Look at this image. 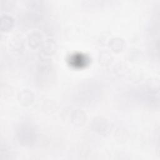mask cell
<instances>
[{"mask_svg": "<svg viewBox=\"0 0 160 160\" xmlns=\"http://www.w3.org/2000/svg\"><path fill=\"white\" fill-rule=\"evenodd\" d=\"M92 131L101 136L108 135L112 130V124L110 120L102 116L94 117L90 124Z\"/></svg>", "mask_w": 160, "mask_h": 160, "instance_id": "obj_1", "label": "cell"}, {"mask_svg": "<svg viewBox=\"0 0 160 160\" xmlns=\"http://www.w3.org/2000/svg\"><path fill=\"white\" fill-rule=\"evenodd\" d=\"M53 69V63L49 57L42 56L37 64V70L40 76H48Z\"/></svg>", "mask_w": 160, "mask_h": 160, "instance_id": "obj_2", "label": "cell"}, {"mask_svg": "<svg viewBox=\"0 0 160 160\" xmlns=\"http://www.w3.org/2000/svg\"><path fill=\"white\" fill-rule=\"evenodd\" d=\"M18 100L19 103L22 106H29L34 101V93L29 89H22L18 94Z\"/></svg>", "mask_w": 160, "mask_h": 160, "instance_id": "obj_3", "label": "cell"}, {"mask_svg": "<svg viewBox=\"0 0 160 160\" xmlns=\"http://www.w3.org/2000/svg\"><path fill=\"white\" fill-rule=\"evenodd\" d=\"M88 117L86 112L81 109H76L71 112L70 121L75 126H81L84 125Z\"/></svg>", "mask_w": 160, "mask_h": 160, "instance_id": "obj_4", "label": "cell"}, {"mask_svg": "<svg viewBox=\"0 0 160 160\" xmlns=\"http://www.w3.org/2000/svg\"><path fill=\"white\" fill-rule=\"evenodd\" d=\"M57 45L54 39L49 38L44 40L40 46L41 52L44 57H49L52 55L56 51Z\"/></svg>", "mask_w": 160, "mask_h": 160, "instance_id": "obj_5", "label": "cell"}, {"mask_svg": "<svg viewBox=\"0 0 160 160\" xmlns=\"http://www.w3.org/2000/svg\"><path fill=\"white\" fill-rule=\"evenodd\" d=\"M43 41L42 35L39 31H33L28 36V44L32 49L40 48Z\"/></svg>", "mask_w": 160, "mask_h": 160, "instance_id": "obj_6", "label": "cell"}, {"mask_svg": "<svg viewBox=\"0 0 160 160\" xmlns=\"http://www.w3.org/2000/svg\"><path fill=\"white\" fill-rule=\"evenodd\" d=\"M108 46L112 51L116 53L120 52L125 47V41L122 38L114 37L109 39Z\"/></svg>", "mask_w": 160, "mask_h": 160, "instance_id": "obj_7", "label": "cell"}, {"mask_svg": "<svg viewBox=\"0 0 160 160\" xmlns=\"http://www.w3.org/2000/svg\"><path fill=\"white\" fill-rule=\"evenodd\" d=\"M13 18L7 14L1 15L0 19V29L2 32H7L12 29L14 26Z\"/></svg>", "mask_w": 160, "mask_h": 160, "instance_id": "obj_8", "label": "cell"}, {"mask_svg": "<svg viewBox=\"0 0 160 160\" xmlns=\"http://www.w3.org/2000/svg\"><path fill=\"white\" fill-rule=\"evenodd\" d=\"M25 42L23 38L19 35H14L11 38L9 41L11 48L16 52H19L22 50L24 47Z\"/></svg>", "mask_w": 160, "mask_h": 160, "instance_id": "obj_9", "label": "cell"}, {"mask_svg": "<svg viewBox=\"0 0 160 160\" xmlns=\"http://www.w3.org/2000/svg\"><path fill=\"white\" fill-rule=\"evenodd\" d=\"M41 109L45 113L51 114L57 111L58 104L53 99H45L42 102Z\"/></svg>", "mask_w": 160, "mask_h": 160, "instance_id": "obj_10", "label": "cell"}, {"mask_svg": "<svg viewBox=\"0 0 160 160\" xmlns=\"http://www.w3.org/2000/svg\"><path fill=\"white\" fill-rule=\"evenodd\" d=\"M98 59L102 66H108L112 64L113 61V56L112 54L108 50H101L98 54Z\"/></svg>", "mask_w": 160, "mask_h": 160, "instance_id": "obj_11", "label": "cell"}, {"mask_svg": "<svg viewBox=\"0 0 160 160\" xmlns=\"http://www.w3.org/2000/svg\"><path fill=\"white\" fill-rule=\"evenodd\" d=\"M129 68L128 67V65L122 61L118 62L116 63L113 68H112V71L117 76H122L125 74H127L129 71Z\"/></svg>", "mask_w": 160, "mask_h": 160, "instance_id": "obj_12", "label": "cell"}, {"mask_svg": "<svg viewBox=\"0 0 160 160\" xmlns=\"http://www.w3.org/2000/svg\"><path fill=\"white\" fill-rule=\"evenodd\" d=\"M128 74L129 75V79L133 82H138L143 78V73L140 69L133 68L129 69Z\"/></svg>", "mask_w": 160, "mask_h": 160, "instance_id": "obj_13", "label": "cell"}, {"mask_svg": "<svg viewBox=\"0 0 160 160\" xmlns=\"http://www.w3.org/2000/svg\"><path fill=\"white\" fill-rule=\"evenodd\" d=\"M114 138L119 141H125L128 138V132L123 127L117 128L114 131Z\"/></svg>", "mask_w": 160, "mask_h": 160, "instance_id": "obj_14", "label": "cell"}, {"mask_svg": "<svg viewBox=\"0 0 160 160\" xmlns=\"http://www.w3.org/2000/svg\"><path fill=\"white\" fill-rule=\"evenodd\" d=\"M12 150L8 144L4 145L1 144V159H12Z\"/></svg>", "mask_w": 160, "mask_h": 160, "instance_id": "obj_15", "label": "cell"}, {"mask_svg": "<svg viewBox=\"0 0 160 160\" xmlns=\"http://www.w3.org/2000/svg\"><path fill=\"white\" fill-rule=\"evenodd\" d=\"M0 94L2 98H8L11 97L13 94L12 88L8 84H1L0 88Z\"/></svg>", "mask_w": 160, "mask_h": 160, "instance_id": "obj_16", "label": "cell"}, {"mask_svg": "<svg viewBox=\"0 0 160 160\" xmlns=\"http://www.w3.org/2000/svg\"><path fill=\"white\" fill-rule=\"evenodd\" d=\"M129 59L131 62H139L142 58V54L140 51L138 49H134L129 51L128 54Z\"/></svg>", "mask_w": 160, "mask_h": 160, "instance_id": "obj_17", "label": "cell"}]
</instances>
